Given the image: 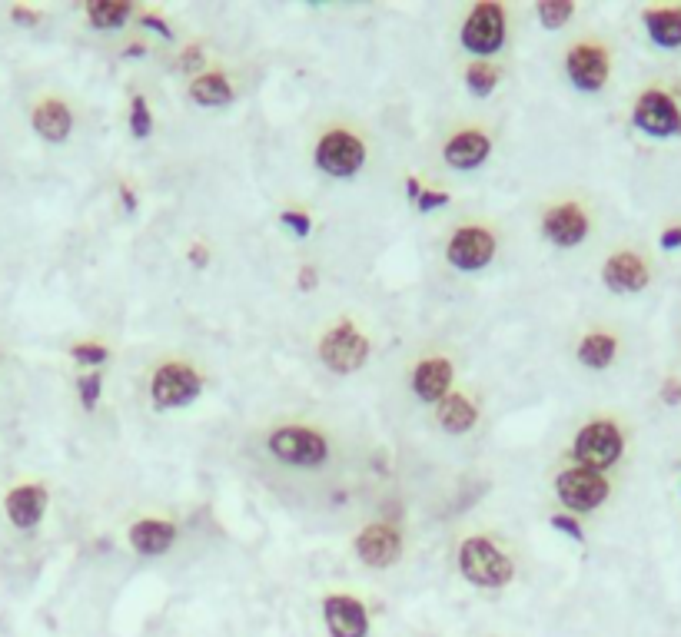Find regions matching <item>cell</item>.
<instances>
[{"label": "cell", "mask_w": 681, "mask_h": 637, "mask_svg": "<svg viewBox=\"0 0 681 637\" xmlns=\"http://www.w3.org/2000/svg\"><path fill=\"white\" fill-rule=\"evenodd\" d=\"M150 395L160 409H180V405H190L200 395V375L187 369V365H163L153 375Z\"/></svg>", "instance_id": "5b68a950"}, {"label": "cell", "mask_w": 681, "mask_h": 637, "mask_svg": "<svg viewBox=\"0 0 681 637\" xmlns=\"http://www.w3.org/2000/svg\"><path fill=\"white\" fill-rule=\"evenodd\" d=\"M283 223L286 226H293L299 236H306L309 233V219L303 213H283Z\"/></svg>", "instance_id": "d6a6232c"}, {"label": "cell", "mask_w": 681, "mask_h": 637, "mask_svg": "<svg viewBox=\"0 0 681 637\" xmlns=\"http://www.w3.org/2000/svg\"><path fill=\"white\" fill-rule=\"evenodd\" d=\"M183 64H187V67L200 64V47H190V50H187V60H183Z\"/></svg>", "instance_id": "d590c367"}, {"label": "cell", "mask_w": 681, "mask_h": 637, "mask_svg": "<svg viewBox=\"0 0 681 637\" xmlns=\"http://www.w3.org/2000/svg\"><path fill=\"white\" fill-rule=\"evenodd\" d=\"M662 246H665V249H678V246H681V226L668 229V233L662 236Z\"/></svg>", "instance_id": "836d02e7"}, {"label": "cell", "mask_w": 681, "mask_h": 637, "mask_svg": "<svg viewBox=\"0 0 681 637\" xmlns=\"http://www.w3.org/2000/svg\"><path fill=\"white\" fill-rule=\"evenodd\" d=\"M552 525H555V528H562V531H565V535H569V538H575V541H579V538H582V528H579V525H575V521H572V518H565V515H555V518H552Z\"/></svg>", "instance_id": "1f68e13d"}, {"label": "cell", "mask_w": 681, "mask_h": 637, "mask_svg": "<svg viewBox=\"0 0 681 637\" xmlns=\"http://www.w3.org/2000/svg\"><path fill=\"white\" fill-rule=\"evenodd\" d=\"M545 236L552 239L555 246H579L585 233H588V216L579 206H559L545 216Z\"/></svg>", "instance_id": "4fadbf2b"}, {"label": "cell", "mask_w": 681, "mask_h": 637, "mask_svg": "<svg viewBox=\"0 0 681 637\" xmlns=\"http://www.w3.org/2000/svg\"><path fill=\"white\" fill-rule=\"evenodd\" d=\"M446 203H449V196H446V193H426V190H422V196H419V210H422V213L436 210V206H446Z\"/></svg>", "instance_id": "4dcf8cb0"}, {"label": "cell", "mask_w": 681, "mask_h": 637, "mask_svg": "<svg viewBox=\"0 0 681 637\" xmlns=\"http://www.w3.org/2000/svg\"><path fill=\"white\" fill-rule=\"evenodd\" d=\"M479 419V412H476V405H472L466 395H449L446 402L439 405V422L442 428H449V432H469L472 425H476Z\"/></svg>", "instance_id": "603a6c76"}, {"label": "cell", "mask_w": 681, "mask_h": 637, "mask_svg": "<svg viewBox=\"0 0 681 637\" xmlns=\"http://www.w3.org/2000/svg\"><path fill=\"white\" fill-rule=\"evenodd\" d=\"M190 93L196 103H203V107H223V103L233 100V87L223 73H203V77H196L190 83Z\"/></svg>", "instance_id": "7402d4cb"}, {"label": "cell", "mask_w": 681, "mask_h": 637, "mask_svg": "<svg viewBox=\"0 0 681 637\" xmlns=\"http://www.w3.org/2000/svg\"><path fill=\"white\" fill-rule=\"evenodd\" d=\"M366 160V150L353 133H326L316 146V163L319 170L329 176H353Z\"/></svg>", "instance_id": "52a82bcc"}, {"label": "cell", "mask_w": 681, "mask_h": 637, "mask_svg": "<svg viewBox=\"0 0 681 637\" xmlns=\"http://www.w3.org/2000/svg\"><path fill=\"white\" fill-rule=\"evenodd\" d=\"M130 130H133V137H147L150 133V110H147V100L137 97L133 100V110H130Z\"/></svg>", "instance_id": "83f0119b"}, {"label": "cell", "mask_w": 681, "mask_h": 637, "mask_svg": "<svg viewBox=\"0 0 681 637\" xmlns=\"http://www.w3.org/2000/svg\"><path fill=\"white\" fill-rule=\"evenodd\" d=\"M579 359L585 365H592V369H605V365H612V359H615V339L612 336H602V332H595V336H585L579 342Z\"/></svg>", "instance_id": "cb8c5ba5"}, {"label": "cell", "mask_w": 681, "mask_h": 637, "mask_svg": "<svg viewBox=\"0 0 681 637\" xmlns=\"http://www.w3.org/2000/svg\"><path fill=\"white\" fill-rule=\"evenodd\" d=\"M356 551H359V558H363L366 565H373V568H389L392 561L399 558L402 538H399L392 528H386V525H369V528L363 531V535L356 538Z\"/></svg>", "instance_id": "8fae6325"}, {"label": "cell", "mask_w": 681, "mask_h": 637, "mask_svg": "<svg viewBox=\"0 0 681 637\" xmlns=\"http://www.w3.org/2000/svg\"><path fill=\"white\" fill-rule=\"evenodd\" d=\"M127 17H130L127 4H90V20H94V27H100V30L120 27Z\"/></svg>", "instance_id": "d4e9b609"}, {"label": "cell", "mask_w": 681, "mask_h": 637, "mask_svg": "<svg viewBox=\"0 0 681 637\" xmlns=\"http://www.w3.org/2000/svg\"><path fill=\"white\" fill-rule=\"evenodd\" d=\"M459 568L472 584H479V588H502V584H509L512 578V561L495 545H489L486 538H469L466 545H462Z\"/></svg>", "instance_id": "6da1fadb"}, {"label": "cell", "mask_w": 681, "mask_h": 637, "mask_svg": "<svg viewBox=\"0 0 681 637\" xmlns=\"http://www.w3.org/2000/svg\"><path fill=\"white\" fill-rule=\"evenodd\" d=\"M645 24L658 47H681V10H648Z\"/></svg>", "instance_id": "44dd1931"}, {"label": "cell", "mask_w": 681, "mask_h": 637, "mask_svg": "<svg viewBox=\"0 0 681 637\" xmlns=\"http://www.w3.org/2000/svg\"><path fill=\"white\" fill-rule=\"evenodd\" d=\"M44 508H47L44 488L24 485V488H17V492L7 495V515L17 528H34L37 521L44 518Z\"/></svg>", "instance_id": "e0dca14e"}, {"label": "cell", "mask_w": 681, "mask_h": 637, "mask_svg": "<svg viewBox=\"0 0 681 637\" xmlns=\"http://www.w3.org/2000/svg\"><path fill=\"white\" fill-rule=\"evenodd\" d=\"M662 395H665V402H668V405H675V402L681 399V385H678V382H665Z\"/></svg>", "instance_id": "e575fe53"}, {"label": "cell", "mask_w": 681, "mask_h": 637, "mask_svg": "<svg viewBox=\"0 0 681 637\" xmlns=\"http://www.w3.org/2000/svg\"><path fill=\"white\" fill-rule=\"evenodd\" d=\"M539 17H542V24L545 27H562L565 20L572 17V4L569 0H559V4H539Z\"/></svg>", "instance_id": "4316f807"}, {"label": "cell", "mask_w": 681, "mask_h": 637, "mask_svg": "<svg viewBox=\"0 0 681 637\" xmlns=\"http://www.w3.org/2000/svg\"><path fill=\"white\" fill-rule=\"evenodd\" d=\"M319 355H323V362L329 365L333 372L346 375V372H356L359 365L366 362L369 355V342L359 336V332L343 322V326H336L329 336L323 339V346H319Z\"/></svg>", "instance_id": "8992f818"}, {"label": "cell", "mask_w": 681, "mask_h": 637, "mask_svg": "<svg viewBox=\"0 0 681 637\" xmlns=\"http://www.w3.org/2000/svg\"><path fill=\"white\" fill-rule=\"evenodd\" d=\"M270 448L280 462H290L299 468L323 465L326 458V442L309 428H276L270 435Z\"/></svg>", "instance_id": "277c9868"}, {"label": "cell", "mask_w": 681, "mask_h": 637, "mask_svg": "<svg viewBox=\"0 0 681 637\" xmlns=\"http://www.w3.org/2000/svg\"><path fill=\"white\" fill-rule=\"evenodd\" d=\"M466 80H469V90H472V93L486 97V93H492L495 80H499V73H495L492 67H486V64H472L469 73H466Z\"/></svg>", "instance_id": "484cf974"}, {"label": "cell", "mask_w": 681, "mask_h": 637, "mask_svg": "<svg viewBox=\"0 0 681 637\" xmlns=\"http://www.w3.org/2000/svg\"><path fill=\"white\" fill-rule=\"evenodd\" d=\"M605 283L615 292H638L648 286V266L635 253H618L605 263Z\"/></svg>", "instance_id": "5bb4252c"}, {"label": "cell", "mask_w": 681, "mask_h": 637, "mask_svg": "<svg viewBox=\"0 0 681 637\" xmlns=\"http://www.w3.org/2000/svg\"><path fill=\"white\" fill-rule=\"evenodd\" d=\"M492 253H495V239L486 233V229H476V226L459 229L449 243V263L456 269H466V273L486 266Z\"/></svg>", "instance_id": "30bf717a"}, {"label": "cell", "mask_w": 681, "mask_h": 637, "mask_svg": "<svg viewBox=\"0 0 681 637\" xmlns=\"http://www.w3.org/2000/svg\"><path fill=\"white\" fill-rule=\"evenodd\" d=\"M635 127L645 130L648 137H675L681 133V110L678 103L662 90H648L638 97L635 113H632Z\"/></svg>", "instance_id": "3957f363"}, {"label": "cell", "mask_w": 681, "mask_h": 637, "mask_svg": "<svg viewBox=\"0 0 681 637\" xmlns=\"http://www.w3.org/2000/svg\"><path fill=\"white\" fill-rule=\"evenodd\" d=\"M107 349L103 346H94V342H84V346H74V359L80 362H90V365H97V362H107Z\"/></svg>", "instance_id": "f1b7e54d"}, {"label": "cell", "mask_w": 681, "mask_h": 637, "mask_svg": "<svg viewBox=\"0 0 681 637\" xmlns=\"http://www.w3.org/2000/svg\"><path fill=\"white\" fill-rule=\"evenodd\" d=\"M309 286H313V269H303V289H309Z\"/></svg>", "instance_id": "8d00e7d4"}, {"label": "cell", "mask_w": 681, "mask_h": 637, "mask_svg": "<svg viewBox=\"0 0 681 637\" xmlns=\"http://www.w3.org/2000/svg\"><path fill=\"white\" fill-rule=\"evenodd\" d=\"M173 538H177V528L170 521H140L130 528V545L140 555H163L173 545Z\"/></svg>", "instance_id": "d6986e66"}, {"label": "cell", "mask_w": 681, "mask_h": 637, "mask_svg": "<svg viewBox=\"0 0 681 637\" xmlns=\"http://www.w3.org/2000/svg\"><path fill=\"white\" fill-rule=\"evenodd\" d=\"M569 77L575 87L598 90L608 77V57L598 47H575L569 54Z\"/></svg>", "instance_id": "9a60e30c"}, {"label": "cell", "mask_w": 681, "mask_h": 637, "mask_svg": "<svg viewBox=\"0 0 681 637\" xmlns=\"http://www.w3.org/2000/svg\"><path fill=\"white\" fill-rule=\"evenodd\" d=\"M622 448H625L622 432H618L612 422L585 425L579 438H575V458H579L582 468H592V472L615 465L618 458H622Z\"/></svg>", "instance_id": "7a4b0ae2"}, {"label": "cell", "mask_w": 681, "mask_h": 637, "mask_svg": "<svg viewBox=\"0 0 681 637\" xmlns=\"http://www.w3.org/2000/svg\"><path fill=\"white\" fill-rule=\"evenodd\" d=\"M100 375H84L80 379V395H84V405L87 409H94V402H97V395H100Z\"/></svg>", "instance_id": "f546056e"}, {"label": "cell", "mask_w": 681, "mask_h": 637, "mask_svg": "<svg viewBox=\"0 0 681 637\" xmlns=\"http://www.w3.org/2000/svg\"><path fill=\"white\" fill-rule=\"evenodd\" d=\"M486 156H489V137L479 130H466L446 143V160L456 166V170H472V166H479Z\"/></svg>", "instance_id": "ac0fdd59"}, {"label": "cell", "mask_w": 681, "mask_h": 637, "mask_svg": "<svg viewBox=\"0 0 681 637\" xmlns=\"http://www.w3.org/2000/svg\"><path fill=\"white\" fill-rule=\"evenodd\" d=\"M559 498L572 511H592L608 498V482L592 468H569L559 475Z\"/></svg>", "instance_id": "9c48e42d"}, {"label": "cell", "mask_w": 681, "mask_h": 637, "mask_svg": "<svg viewBox=\"0 0 681 637\" xmlns=\"http://www.w3.org/2000/svg\"><path fill=\"white\" fill-rule=\"evenodd\" d=\"M326 624L333 637H366L369 628L363 604L353 598H339V594L326 601Z\"/></svg>", "instance_id": "7c38bea8"}, {"label": "cell", "mask_w": 681, "mask_h": 637, "mask_svg": "<svg viewBox=\"0 0 681 637\" xmlns=\"http://www.w3.org/2000/svg\"><path fill=\"white\" fill-rule=\"evenodd\" d=\"M449 382H452V365L446 359L422 362L416 375H412V389H416L422 402H442L449 392Z\"/></svg>", "instance_id": "2e32d148"}, {"label": "cell", "mask_w": 681, "mask_h": 637, "mask_svg": "<svg viewBox=\"0 0 681 637\" xmlns=\"http://www.w3.org/2000/svg\"><path fill=\"white\" fill-rule=\"evenodd\" d=\"M505 40V14L499 4H482L469 14L466 27H462V44L472 54H492Z\"/></svg>", "instance_id": "ba28073f"}, {"label": "cell", "mask_w": 681, "mask_h": 637, "mask_svg": "<svg viewBox=\"0 0 681 637\" xmlns=\"http://www.w3.org/2000/svg\"><path fill=\"white\" fill-rule=\"evenodd\" d=\"M34 127L40 137H47V140H64L67 133H70V110L64 107L60 100H47V103H40V107L34 110Z\"/></svg>", "instance_id": "ffe728a7"}]
</instances>
